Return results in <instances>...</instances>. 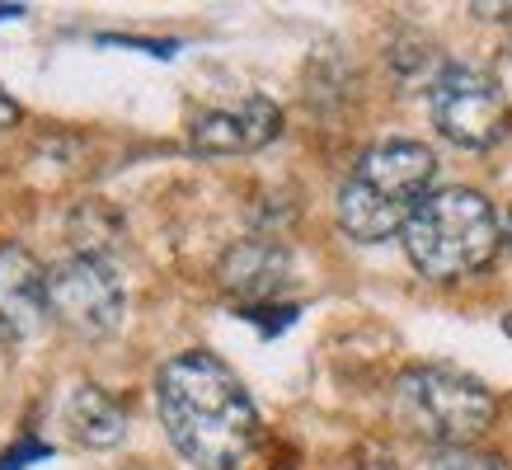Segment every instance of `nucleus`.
I'll use <instances>...</instances> for the list:
<instances>
[{
	"mask_svg": "<svg viewBox=\"0 0 512 470\" xmlns=\"http://www.w3.org/2000/svg\"><path fill=\"white\" fill-rule=\"evenodd\" d=\"M156 409L174 452L198 470H235L259 442V414L240 376L212 353H179L156 376Z\"/></svg>",
	"mask_w": 512,
	"mask_h": 470,
	"instance_id": "1",
	"label": "nucleus"
},
{
	"mask_svg": "<svg viewBox=\"0 0 512 470\" xmlns=\"http://www.w3.org/2000/svg\"><path fill=\"white\" fill-rule=\"evenodd\" d=\"M437 156L423 141H381L372 151H362L353 174L339 188V226L362 245L390 240L409 226L419 203L433 193Z\"/></svg>",
	"mask_w": 512,
	"mask_h": 470,
	"instance_id": "2",
	"label": "nucleus"
},
{
	"mask_svg": "<svg viewBox=\"0 0 512 470\" xmlns=\"http://www.w3.org/2000/svg\"><path fill=\"white\" fill-rule=\"evenodd\" d=\"M503 245V221L475 188H433L404 226V250L423 278L451 282L480 273Z\"/></svg>",
	"mask_w": 512,
	"mask_h": 470,
	"instance_id": "3",
	"label": "nucleus"
},
{
	"mask_svg": "<svg viewBox=\"0 0 512 470\" xmlns=\"http://www.w3.org/2000/svg\"><path fill=\"white\" fill-rule=\"evenodd\" d=\"M395 409L419 438L461 452L494 423V395L456 367H409L395 381Z\"/></svg>",
	"mask_w": 512,
	"mask_h": 470,
	"instance_id": "4",
	"label": "nucleus"
},
{
	"mask_svg": "<svg viewBox=\"0 0 512 470\" xmlns=\"http://www.w3.org/2000/svg\"><path fill=\"white\" fill-rule=\"evenodd\" d=\"M428 113H433L437 132L466 151H489L508 137V99L489 71L480 66H447L428 90Z\"/></svg>",
	"mask_w": 512,
	"mask_h": 470,
	"instance_id": "5",
	"label": "nucleus"
},
{
	"mask_svg": "<svg viewBox=\"0 0 512 470\" xmlns=\"http://www.w3.org/2000/svg\"><path fill=\"white\" fill-rule=\"evenodd\" d=\"M47 306L76 334L99 339V334H113V329L123 325L127 292L109 259H99V254H71V259L47 268Z\"/></svg>",
	"mask_w": 512,
	"mask_h": 470,
	"instance_id": "6",
	"label": "nucleus"
},
{
	"mask_svg": "<svg viewBox=\"0 0 512 470\" xmlns=\"http://www.w3.org/2000/svg\"><path fill=\"white\" fill-rule=\"evenodd\" d=\"M282 132V109L273 99H259L249 94L245 104L235 109H207L193 118L188 127V146L202 151V156H245V151H259Z\"/></svg>",
	"mask_w": 512,
	"mask_h": 470,
	"instance_id": "7",
	"label": "nucleus"
},
{
	"mask_svg": "<svg viewBox=\"0 0 512 470\" xmlns=\"http://www.w3.org/2000/svg\"><path fill=\"white\" fill-rule=\"evenodd\" d=\"M47 268L24 245L0 240V334L33 339L47 325Z\"/></svg>",
	"mask_w": 512,
	"mask_h": 470,
	"instance_id": "8",
	"label": "nucleus"
},
{
	"mask_svg": "<svg viewBox=\"0 0 512 470\" xmlns=\"http://www.w3.org/2000/svg\"><path fill=\"white\" fill-rule=\"evenodd\" d=\"M282 273H287V254L278 245H268V240H245V245H235L226 254V264H221V287L235 292V297L245 301H259V297H273L278 292Z\"/></svg>",
	"mask_w": 512,
	"mask_h": 470,
	"instance_id": "9",
	"label": "nucleus"
},
{
	"mask_svg": "<svg viewBox=\"0 0 512 470\" xmlns=\"http://www.w3.org/2000/svg\"><path fill=\"white\" fill-rule=\"evenodd\" d=\"M62 419H66V428H71V438L85 442V447H113V442L127 433L123 409L113 405L99 386H76V391L66 395Z\"/></svg>",
	"mask_w": 512,
	"mask_h": 470,
	"instance_id": "10",
	"label": "nucleus"
},
{
	"mask_svg": "<svg viewBox=\"0 0 512 470\" xmlns=\"http://www.w3.org/2000/svg\"><path fill=\"white\" fill-rule=\"evenodd\" d=\"M433 470H512L503 456L475 452V447H461V452H442L433 461Z\"/></svg>",
	"mask_w": 512,
	"mask_h": 470,
	"instance_id": "11",
	"label": "nucleus"
},
{
	"mask_svg": "<svg viewBox=\"0 0 512 470\" xmlns=\"http://www.w3.org/2000/svg\"><path fill=\"white\" fill-rule=\"evenodd\" d=\"M47 456H52V447H47V442L19 438L10 452H0V470H24L29 461H47Z\"/></svg>",
	"mask_w": 512,
	"mask_h": 470,
	"instance_id": "12",
	"label": "nucleus"
},
{
	"mask_svg": "<svg viewBox=\"0 0 512 470\" xmlns=\"http://www.w3.org/2000/svg\"><path fill=\"white\" fill-rule=\"evenodd\" d=\"M10 123H19V104H15V99H10L5 90H0V132H5Z\"/></svg>",
	"mask_w": 512,
	"mask_h": 470,
	"instance_id": "13",
	"label": "nucleus"
},
{
	"mask_svg": "<svg viewBox=\"0 0 512 470\" xmlns=\"http://www.w3.org/2000/svg\"><path fill=\"white\" fill-rule=\"evenodd\" d=\"M24 15V5H0V19H19Z\"/></svg>",
	"mask_w": 512,
	"mask_h": 470,
	"instance_id": "14",
	"label": "nucleus"
},
{
	"mask_svg": "<svg viewBox=\"0 0 512 470\" xmlns=\"http://www.w3.org/2000/svg\"><path fill=\"white\" fill-rule=\"evenodd\" d=\"M503 240H508V250H512V207H508V221H503Z\"/></svg>",
	"mask_w": 512,
	"mask_h": 470,
	"instance_id": "15",
	"label": "nucleus"
},
{
	"mask_svg": "<svg viewBox=\"0 0 512 470\" xmlns=\"http://www.w3.org/2000/svg\"><path fill=\"white\" fill-rule=\"evenodd\" d=\"M503 329H508V334H512V315H508V320H503Z\"/></svg>",
	"mask_w": 512,
	"mask_h": 470,
	"instance_id": "16",
	"label": "nucleus"
}]
</instances>
